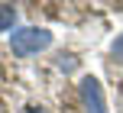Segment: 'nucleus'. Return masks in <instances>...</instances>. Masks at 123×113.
Masks as SVG:
<instances>
[{
	"mask_svg": "<svg viewBox=\"0 0 123 113\" xmlns=\"http://www.w3.org/2000/svg\"><path fill=\"white\" fill-rule=\"evenodd\" d=\"M81 103H84V113H107V100H104V87L94 74H84L78 84Z\"/></svg>",
	"mask_w": 123,
	"mask_h": 113,
	"instance_id": "2",
	"label": "nucleus"
},
{
	"mask_svg": "<svg viewBox=\"0 0 123 113\" xmlns=\"http://www.w3.org/2000/svg\"><path fill=\"white\" fill-rule=\"evenodd\" d=\"M52 45V32L49 29H39V26H23V29H13L10 36V49L13 55L19 58H29V55H39Z\"/></svg>",
	"mask_w": 123,
	"mask_h": 113,
	"instance_id": "1",
	"label": "nucleus"
},
{
	"mask_svg": "<svg viewBox=\"0 0 123 113\" xmlns=\"http://www.w3.org/2000/svg\"><path fill=\"white\" fill-rule=\"evenodd\" d=\"M110 55H113V58H117V62L123 65V32H120V36L110 42Z\"/></svg>",
	"mask_w": 123,
	"mask_h": 113,
	"instance_id": "5",
	"label": "nucleus"
},
{
	"mask_svg": "<svg viewBox=\"0 0 123 113\" xmlns=\"http://www.w3.org/2000/svg\"><path fill=\"white\" fill-rule=\"evenodd\" d=\"M74 68H78V58H74V55H58V71L71 74Z\"/></svg>",
	"mask_w": 123,
	"mask_h": 113,
	"instance_id": "4",
	"label": "nucleus"
},
{
	"mask_svg": "<svg viewBox=\"0 0 123 113\" xmlns=\"http://www.w3.org/2000/svg\"><path fill=\"white\" fill-rule=\"evenodd\" d=\"M13 26H16V10L13 6H0V32H13Z\"/></svg>",
	"mask_w": 123,
	"mask_h": 113,
	"instance_id": "3",
	"label": "nucleus"
},
{
	"mask_svg": "<svg viewBox=\"0 0 123 113\" xmlns=\"http://www.w3.org/2000/svg\"><path fill=\"white\" fill-rule=\"evenodd\" d=\"M26 113H45L42 107H29V110H26Z\"/></svg>",
	"mask_w": 123,
	"mask_h": 113,
	"instance_id": "6",
	"label": "nucleus"
}]
</instances>
